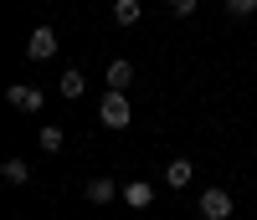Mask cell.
<instances>
[{
	"instance_id": "1",
	"label": "cell",
	"mask_w": 257,
	"mask_h": 220,
	"mask_svg": "<svg viewBox=\"0 0 257 220\" xmlns=\"http://www.w3.org/2000/svg\"><path fill=\"white\" fill-rule=\"evenodd\" d=\"M98 118H103V128H128L134 123V108H128V92H118V87H108L103 92V102H98Z\"/></svg>"
},
{
	"instance_id": "2",
	"label": "cell",
	"mask_w": 257,
	"mask_h": 220,
	"mask_svg": "<svg viewBox=\"0 0 257 220\" xmlns=\"http://www.w3.org/2000/svg\"><path fill=\"white\" fill-rule=\"evenodd\" d=\"M231 215H237V205H231V190H221V184L201 190V220H231Z\"/></svg>"
},
{
	"instance_id": "3",
	"label": "cell",
	"mask_w": 257,
	"mask_h": 220,
	"mask_svg": "<svg viewBox=\"0 0 257 220\" xmlns=\"http://www.w3.org/2000/svg\"><path fill=\"white\" fill-rule=\"evenodd\" d=\"M6 102L16 108V113H41L47 98H41V87H31V82H11L6 87Z\"/></svg>"
},
{
	"instance_id": "4",
	"label": "cell",
	"mask_w": 257,
	"mask_h": 220,
	"mask_svg": "<svg viewBox=\"0 0 257 220\" xmlns=\"http://www.w3.org/2000/svg\"><path fill=\"white\" fill-rule=\"evenodd\" d=\"M26 56H31V62H52V56H57V31H52V26H36L31 41H26Z\"/></svg>"
},
{
	"instance_id": "5",
	"label": "cell",
	"mask_w": 257,
	"mask_h": 220,
	"mask_svg": "<svg viewBox=\"0 0 257 220\" xmlns=\"http://www.w3.org/2000/svg\"><path fill=\"white\" fill-rule=\"evenodd\" d=\"M149 200H155V184L149 180H128L123 184V205L128 210H149Z\"/></svg>"
},
{
	"instance_id": "6",
	"label": "cell",
	"mask_w": 257,
	"mask_h": 220,
	"mask_svg": "<svg viewBox=\"0 0 257 220\" xmlns=\"http://www.w3.org/2000/svg\"><path fill=\"white\" fill-rule=\"evenodd\" d=\"M82 194H88V205H113V194H123V190L108 180V174H98V180H88V190H82Z\"/></svg>"
},
{
	"instance_id": "7",
	"label": "cell",
	"mask_w": 257,
	"mask_h": 220,
	"mask_svg": "<svg viewBox=\"0 0 257 220\" xmlns=\"http://www.w3.org/2000/svg\"><path fill=\"white\" fill-rule=\"evenodd\" d=\"M103 77H108V87H118V92H128V87H134V62L113 56V62H108V72H103Z\"/></svg>"
},
{
	"instance_id": "8",
	"label": "cell",
	"mask_w": 257,
	"mask_h": 220,
	"mask_svg": "<svg viewBox=\"0 0 257 220\" xmlns=\"http://www.w3.org/2000/svg\"><path fill=\"white\" fill-rule=\"evenodd\" d=\"M190 180H196V164H190V159H170V169H165V184H170V190H185Z\"/></svg>"
},
{
	"instance_id": "9",
	"label": "cell",
	"mask_w": 257,
	"mask_h": 220,
	"mask_svg": "<svg viewBox=\"0 0 257 220\" xmlns=\"http://www.w3.org/2000/svg\"><path fill=\"white\" fill-rule=\"evenodd\" d=\"M57 92L67 98V102H77L82 92H88V77H82L77 67H67V72H62V82H57Z\"/></svg>"
},
{
	"instance_id": "10",
	"label": "cell",
	"mask_w": 257,
	"mask_h": 220,
	"mask_svg": "<svg viewBox=\"0 0 257 220\" xmlns=\"http://www.w3.org/2000/svg\"><path fill=\"white\" fill-rule=\"evenodd\" d=\"M0 180H6V184H31V164L26 159H6V164H0Z\"/></svg>"
},
{
	"instance_id": "11",
	"label": "cell",
	"mask_w": 257,
	"mask_h": 220,
	"mask_svg": "<svg viewBox=\"0 0 257 220\" xmlns=\"http://www.w3.org/2000/svg\"><path fill=\"white\" fill-rule=\"evenodd\" d=\"M139 16H144L139 0H113V20L118 26H139Z\"/></svg>"
},
{
	"instance_id": "12",
	"label": "cell",
	"mask_w": 257,
	"mask_h": 220,
	"mask_svg": "<svg viewBox=\"0 0 257 220\" xmlns=\"http://www.w3.org/2000/svg\"><path fill=\"white\" fill-rule=\"evenodd\" d=\"M36 138H41V148H47V154H62V144H67V128H62V123H47Z\"/></svg>"
},
{
	"instance_id": "13",
	"label": "cell",
	"mask_w": 257,
	"mask_h": 220,
	"mask_svg": "<svg viewBox=\"0 0 257 220\" xmlns=\"http://www.w3.org/2000/svg\"><path fill=\"white\" fill-rule=\"evenodd\" d=\"M221 6H226V16H237V20L257 16V0H221Z\"/></svg>"
},
{
	"instance_id": "14",
	"label": "cell",
	"mask_w": 257,
	"mask_h": 220,
	"mask_svg": "<svg viewBox=\"0 0 257 220\" xmlns=\"http://www.w3.org/2000/svg\"><path fill=\"white\" fill-rule=\"evenodd\" d=\"M165 6H170V16H190V10H196V0H165Z\"/></svg>"
}]
</instances>
